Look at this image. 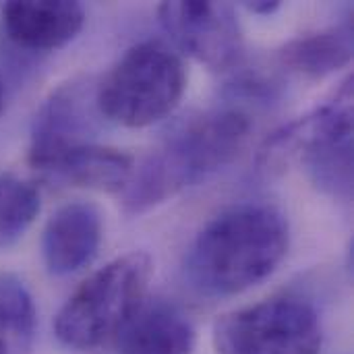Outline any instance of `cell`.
Listing matches in <instances>:
<instances>
[{"label": "cell", "mask_w": 354, "mask_h": 354, "mask_svg": "<svg viewBox=\"0 0 354 354\" xmlns=\"http://www.w3.org/2000/svg\"><path fill=\"white\" fill-rule=\"evenodd\" d=\"M353 60V23L338 25L299 35L278 50V62L301 77L324 79L348 66Z\"/></svg>", "instance_id": "12"}, {"label": "cell", "mask_w": 354, "mask_h": 354, "mask_svg": "<svg viewBox=\"0 0 354 354\" xmlns=\"http://www.w3.org/2000/svg\"><path fill=\"white\" fill-rule=\"evenodd\" d=\"M251 131L253 118L243 106H224L187 118L135 166L122 191L124 212L141 216L185 189L205 183L241 156Z\"/></svg>", "instance_id": "2"}, {"label": "cell", "mask_w": 354, "mask_h": 354, "mask_svg": "<svg viewBox=\"0 0 354 354\" xmlns=\"http://www.w3.org/2000/svg\"><path fill=\"white\" fill-rule=\"evenodd\" d=\"M212 342L216 354H319L324 326L309 301L276 297L222 315Z\"/></svg>", "instance_id": "6"}, {"label": "cell", "mask_w": 354, "mask_h": 354, "mask_svg": "<svg viewBox=\"0 0 354 354\" xmlns=\"http://www.w3.org/2000/svg\"><path fill=\"white\" fill-rule=\"evenodd\" d=\"M102 212L87 201H73L52 214L41 232V259L46 270L64 278L87 268L102 245Z\"/></svg>", "instance_id": "9"}, {"label": "cell", "mask_w": 354, "mask_h": 354, "mask_svg": "<svg viewBox=\"0 0 354 354\" xmlns=\"http://www.w3.org/2000/svg\"><path fill=\"white\" fill-rule=\"evenodd\" d=\"M95 112L100 114L95 87L89 81L73 79L52 89L31 124L27 149L31 168L48 176L68 153L93 143Z\"/></svg>", "instance_id": "7"}, {"label": "cell", "mask_w": 354, "mask_h": 354, "mask_svg": "<svg viewBox=\"0 0 354 354\" xmlns=\"http://www.w3.org/2000/svg\"><path fill=\"white\" fill-rule=\"evenodd\" d=\"M133 170L135 162L129 153L114 147L89 143L68 153L46 178L68 187L122 193L133 176Z\"/></svg>", "instance_id": "13"}, {"label": "cell", "mask_w": 354, "mask_h": 354, "mask_svg": "<svg viewBox=\"0 0 354 354\" xmlns=\"http://www.w3.org/2000/svg\"><path fill=\"white\" fill-rule=\"evenodd\" d=\"M39 207V193L31 183L0 172V253L12 249L27 234Z\"/></svg>", "instance_id": "15"}, {"label": "cell", "mask_w": 354, "mask_h": 354, "mask_svg": "<svg viewBox=\"0 0 354 354\" xmlns=\"http://www.w3.org/2000/svg\"><path fill=\"white\" fill-rule=\"evenodd\" d=\"M4 108V85H2V79H0V112Z\"/></svg>", "instance_id": "17"}, {"label": "cell", "mask_w": 354, "mask_h": 354, "mask_svg": "<svg viewBox=\"0 0 354 354\" xmlns=\"http://www.w3.org/2000/svg\"><path fill=\"white\" fill-rule=\"evenodd\" d=\"M290 245L288 220L272 203L245 201L222 209L193 239L185 276L205 297H234L268 280Z\"/></svg>", "instance_id": "1"}, {"label": "cell", "mask_w": 354, "mask_h": 354, "mask_svg": "<svg viewBox=\"0 0 354 354\" xmlns=\"http://www.w3.org/2000/svg\"><path fill=\"white\" fill-rule=\"evenodd\" d=\"M0 354H6V351H4V346H2V342H0Z\"/></svg>", "instance_id": "18"}, {"label": "cell", "mask_w": 354, "mask_h": 354, "mask_svg": "<svg viewBox=\"0 0 354 354\" xmlns=\"http://www.w3.org/2000/svg\"><path fill=\"white\" fill-rule=\"evenodd\" d=\"M37 330V309L21 278L0 272V342L6 354H27Z\"/></svg>", "instance_id": "14"}, {"label": "cell", "mask_w": 354, "mask_h": 354, "mask_svg": "<svg viewBox=\"0 0 354 354\" xmlns=\"http://www.w3.org/2000/svg\"><path fill=\"white\" fill-rule=\"evenodd\" d=\"M153 261L143 251L120 255L93 272L60 307L54 334L66 348L91 351L114 338L145 299Z\"/></svg>", "instance_id": "5"}, {"label": "cell", "mask_w": 354, "mask_h": 354, "mask_svg": "<svg viewBox=\"0 0 354 354\" xmlns=\"http://www.w3.org/2000/svg\"><path fill=\"white\" fill-rule=\"evenodd\" d=\"M118 354H193V322L172 303L143 299L114 334Z\"/></svg>", "instance_id": "10"}, {"label": "cell", "mask_w": 354, "mask_h": 354, "mask_svg": "<svg viewBox=\"0 0 354 354\" xmlns=\"http://www.w3.org/2000/svg\"><path fill=\"white\" fill-rule=\"evenodd\" d=\"M85 23V8L66 0L8 2L2 8V25L12 44L25 50L52 52L71 44Z\"/></svg>", "instance_id": "11"}, {"label": "cell", "mask_w": 354, "mask_h": 354, "mask_svg": "<svg viewBox=\"0 0 354 354\" xmlns=\"http://www.w3.org/2000/svg\"><path fill=\"white\" fill-rule=\"evenodd\" d=\"M187 89L183 58L162 41H141L129 48L95 85L102 118L143 129L170 116Z\"/></svg>", "instance_id": "4"}, {"label": "cell", "mask_w": 354, "mask_h": 354, "mask_svg": "<svg viewBox=\"0 0 354 354\" xmlns=\"http://www.w3.org/2000/svg\"><path fill=\"white\" fill-rule=\"evenodd\" d=\"M158 17L174 44L212 71H230L241 64L245 37L228 2L180 0L162 2Z\"/></svg>", "instance_id": "8"}, {"label": "cell", "mask_w": 354, "mask_h": 354, "mask_svg": "<svg viewBox=\"0 0 354 354\" xmlns=\"http://www.w3.org/2000/svg\"><path fill=\"white\" fill-rule=\"evenodd\" d=\"M301 160L309 180L324 195L348 201L353 195V77L311 114L274 133L259 156L261 170H280Z\"/></svg>", "instance_id": "3"}, {"label": "cell", "mask_w": 354, "mask_h": 354, "mask_svg": "<svg viewBox=\"0 0 354 354\" xmlns=\"http://www.w3.org/2000/svg\"><path fill=\"white\" fill-rule=\"evenodd\" d=\"M245 8L253 15L270 17L280 8V2L278 0H255V2H245Z\"/></svg>", "instance_id": "16"}]
</instances>
